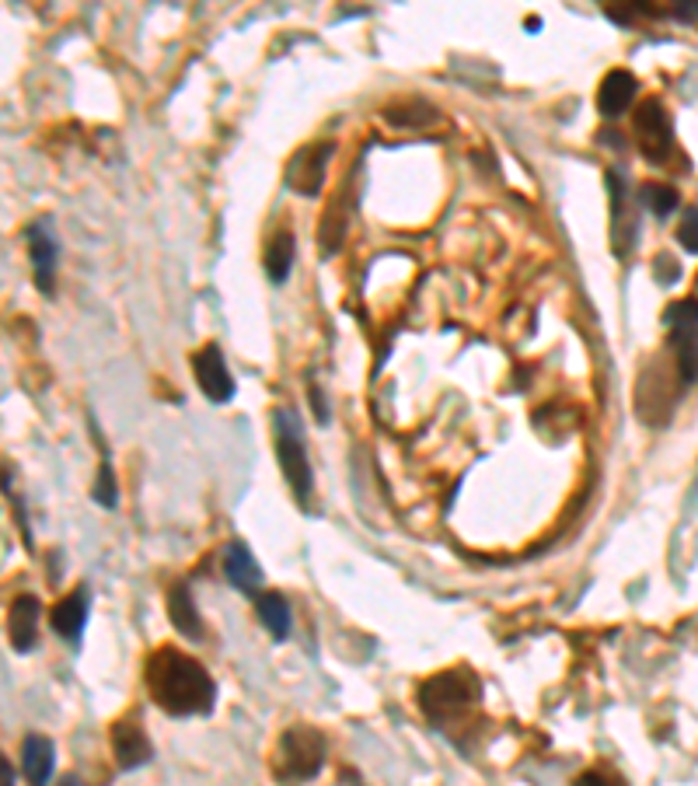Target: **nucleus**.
Wrapping results in <instances>:
<instances>
[{"label": "nucleus", "instance_id": "19", "mask_svg": "<svg viewBox=\"0 0 698 786\" xmlns=\"http://www.w3.org/2000/svg\"><path fill=\"white\" fill-rule=\"evenodd\" d=\"M643 203L649 206V214H657V217H668V214H674L677 211V189L674 186H663V182H646L643 186Z\"/></svg>", "mask_w": 698, "mask_h": 786}, {"label": "nucleus", "instance_id": "3", "mask_svg": "<svg viewBox=\"0 0 698 786\" xmlns=\"http://www.w3.org/2000/svg\"><path fill=\"white\" fill-rule=\"evenodd\" d=\"M636 140H639V151L649 157V162H663V157L671 154L674 148V123L668 116V109L657 99H646L639 109H636Z\"/></svg>", "mask_w": 698, "mask_h": 786}, {"label": "nucleus", "instance_id": "24", "mask_svg": "<svg viewBox=\"0 0 698 786\" xmlns=\"http://www.w3.org/2000/svg\"><path fill=\"white\" fill-rule=\"evenodd\" d=\"M653 272H657V280H660V283H674V280H677V263H674V255L660 252V255H657Z\"/></svg>", "mask_w": 698, "mask_h": 786}, {"label": "nucleus", "instance_id": "10", "mask_svg": "<svg viewBox=\"0 0 698 786\" xmlns=\"http://www.w3.org/2000/svg\"><path fill=\"white\" fill-rule=\"evenodd\" d=\"M636 77H632L629 71H611L605 81H600L597 88V109H600V116L605 119H619L622 112L632 105V99H636Z\"/></svg>", "mask_w": 698, "mask_h": 786}, {"label": "nucleus", "instance_id": "4", "mask_svg": "<svg viewBox=\"0 0 698 786\" xmlns=\"http://www.w3.org/2000/svg\"><path fill=\"white\" fill-rule=\"evenodd\" d=\"M276 452H280V465H283V476H287L290 490H294L297 496L312 493V465H307L304 444L297 438V430L290 427V416L283 409L276 413Z\"/></svg>", "mask_w": 698, "mask_h": 786}, {"label": "nucleus", "instance_id": "13", "mask_svg": "<svg viewBox=\"0 0 698 786\" xmlns=\"http://www.w3.org/2000/svg\"><path fill=\"white\" fill-rule=\"evenodd\" d=\"M53 630L63 636V639H80V633H85V622H88V591H74L71 598H63L56 608H53Z\"/></svg>", "mask_w": 698, "mask_h": 786}, {"label": "nucleus", "instance_id": "27", "mask_svg": "<svg viewBox=\"0 0 698 786\" xmlns=\"http://www.w3.org/2000/svg\"><path fill=\"white\" fill-rule=\"evenodd\" d=\"M674 14H677V18L681 22H691V18H698V0H695V4H681V8H674Z\"/></svg>", "mask_w": 698, "mask_h": 786}, {"label": "nucleus", "instance_id": "11", "mask_svg": "<svg viewBox=\"0 0 698 786\" xmlns=\"http://www.w3.org/2000/svg\"><path fill=\"white\" fill-rule=\"evenodd\" d=\"M53 765H56V751L53 741L42 734H28L22 741V769L28 786H46L53 779Z\"/></svg>", "mask_w": 698, "mask_h": 786}, {"label": "nucleus", "instance_id": "14", "mask_svg": "<svg viewBox=\"0 0 698 786\" xmlns=\"http://www.w3.org/2000/svg\"><path fill=\"white\" fill-rule=\"evenodd\" d=\"M112 751H116V759L123 769H140L143 762L151 759V741L148 734L134 724H119L112 731Z\"/></svg>", "mask_w": 698, "mask_h": 786}, {"label": "nucleus", "instance_id": "18", "mask_svg": "<svg viewBox=\"0 0 698 786\" xmlns=\"http://www.w3.org/2000/svg\"><path fill=\"white\" fill-rule=\"evenodd\" d=\"M258 616H263V625L272 636H287L290 633V608L280 595H263L258 598Z\"/></svg>", "mask_w": 698, "mask_h": 786}, {"label": "nucleus", "instance_id": "5", "mask_svg": "<svg viewBox=\"0 0 698 786\" xmlns=\"http://www.w3.org/2000/svg\"><path fill=\"white\" fill-rule=\"evenodd\" d=\"M280 759L290 769V776L297 779H312L321 762H325V741L321 734L312 727H290L280 741Z\"/></svg>", "mask_w": 698, "mask_h": 786}, {"label": "nucleus", "instance_id": "26", "mask_svg": "<svg viewBox=\"0 0 698 786\" xmlns=\"http://www.w3.org/2000/svg\"><path fill=\"white\" fill-rule=\"evenodd\" d=\"M0 786H14V769L4 756H0Z\"/></svg>", "mask_w": 698, "mask_h": 786}, {"label": "nucleus", "instance_id": "2", "mask_svg": "<svg viewBox=\"0 0 698 786\" xmlns=\"http://www.w3.org/2000/svg\"><path fill=\"white\" fill-rule=\"evenodd\" d=\"M479 685L472 675H461V671H450V675H436L430 679L423 688H419V702L430 720H450L461 717L468 706L475 702Z\"/></svg>", "mask_w": 698, "mask_h": 786}, {"label": "nucleus", "instance_id": "20", "mask_svg": "<svg viewBox=\"0 0 698 786\" xmlns=\"http://www.w3.org/2000/svg\"><path fill=\"white\" fill-rule=\"evenodd\" d=\"M677 371H681V381L685 384L698 381V332L677 340Z\"/></svg>", "mask_w": 698, "mask_h": 786}, {"label": "nucleus", "instance_id": "22", "mask_svg": "<svg viewBox=\"0 0 698 786\" xmlns=\"http://www.w3.org/2000/svg\"><path fill=\"white\" fill-rule=\"evenodd\" d=\"M677 242L685 245L688 252H695V255H698V206H688L685 217H681Z\"/></svg>", "mask_w": 698, "mask_h": 786}, {"label": "nucleus", "instance_id": "9", "mask_svg": "<svg viewBox=\"0 0 698 786\" xmlns=\"http://www.w3.org/2000/svg\"><path fill=\"white\" fill-rule=\"evenodd\" d=\"M39 619H42V605L31 598V595H22L14 598L11 612H8V636L14 650H31L36 647V636H39Z\"/></svg>", "mask_w": 698, "mask_h": 786}, {"label": "nucleus", "instance_id": "21", "mask_svg": "<svg viewBox=\"0 0 698 786\" xmlns=\"http://www.w3.org/2000/svg\"><path fill=\"white\" fill-rule=\"evenodd\" d=\"M343 224H346V217H343V206H332L329 214H325V220H321V231H318V242H321V249L325 252H335L339 249V242H343Z\"/></svg>", "mask_w": 698, "mask_h": 786}, {"label": "nucleus", "instance_id": "6", "mask_svg": "<svg viewBox=\"0 0 698 786\" xmlns=\"http://www.w3.org/2000/svg\"><path fill=\"white\" fill-rule=\"evenodd\" d=\"M332 157V143L321 140V143H307L301 148L294 157H290L287 165V186L304 192V196H315L321 189V179H325V165H329Z\"/></svg>", "mask_w": 698, "mask_h": 786}, {"label": "nucleus", "instance_id": "17", "mask_svg": "<svg viewBox=\"0 0 698 786\" xmlns=\"http://www.w3.org/2000/svg\"><path fill=\"white\" fill-rule=\"evenodd\" d=\"M663 326L674 332V343L685 340L698 329V297H685V301H674L668 312H663Z\"/></svg>", "mask_w": 698, "mask_h": 786}, {"label": "nucleus", "instance_id": "28", "mask_svg": "<svg viewBox=\"0 0 698 786\" xmlns=\"http://www.w3.org/2000/svg\"><path fill=\"white\" fill-rule=\"evenodd\" d=\"M60 786H80V783H77V779H74V776H67V779H63V783H60Z\"/></svg>", "mask_w": 698, "mask_h": 786}, {"label": "nucleus", "instance_id": "7", "mask_svg": "<svg viewBox=\"0 0 698 786\" xmlns=\"http://www.w3.org/2000/svg\"><path fill=\"white\" fill-rule=\"evenodd\" d=\"M192 367H196V381L206 398H214V403H227V398L234 395V378L227 371L224 364V353L220 346H203L196 357H192Z\"/></svg>", "mask_w": 698, "mask_h": 786}, {"label": "nucleus", "instance_id": "15", "mask_svg": "<svg viewBox=\"0 0 698 786\" xmlns=\"http://www.w3.org/2000/svg\"><path fill=\"white\" fill-rule=\"evenodd\" d=\"M294 252H297V242H294V234H290V231H280L269 242V249H266V272L276 283L287 280L290 266H294Z\"/></svg>", "mask_w": 698, "mask_h": 786}, {"label": "nucleus", "instance_id": "25", "mask_svg": "<svg viewBox=\"0 0 698 786\" xmlns=\"http://www.w3.org/2000/svg\"><path fill=\"white\" fill-rule=\"evenodd\" d=\"M576 786H614L608 776H600V773H583L580 779H576Z\"/></svg>", "mask_w": 698, "mask_h": 786}, {"label": "nucleus", "instance_id": "12", "mask_svg": "<svg viewBox=\"0 0 698 786\" xmlns=\"http://www.w3.org/2000/svg\"><path fill=\"white\" fill-rule=\"evenodd\" d=\"M224 573H227V581H231L238 591H245V595H255V591L263 587V570H258L255 556L245 549V545H227Z\"/></svg>", "mask_w": 698, "mask_h": 786}, {"label": "nucleus", "instance_id": "8", "mask_svg": "<svg viewBox=\"0 0 698 786\" xmlns=\"http://www.w3.org/2000/svg\"><path fill=\"white\" fill-rule=\"evenodd\" d=\"M25 242H28V252H31V266H36V283L39 291L53 294V280H56V238H53V228L46 220L31 224L25 231Z\"/></svg>", "mask_w": 698, "mask_h": 786}, {"label": "nucleus", "instance_id": "16", "mask_svg": "<svg viewBox=\"0 0 698 786\" xmlns=\"http://www.w3.org/2000/svg\"><path fill=\"white\" fill-rule=\"evenodd\" d=\"M168 608H172V622H175L178 633H186V636H192V639L203 633L200 612H196V605H192L189 587H175L172 598H168Z\"/></svg>", "mask_w": 698, "mask_h": 786}, {"label": "nucleus", "instance_id": "1", "mask_svg": "<svg viewBox=\"0 0 698 786\" xmlns=\"http://www.w3.org/2000/svg\"><path fill=\"white\" fill-rule=\"evenodd\" d=\"M148 688L154 702L172 717H196L214 710V679L200 661L178 650H157L148 661Z\"/></svg>", "mask_w": 698, "mask_h": 786}, {"label": "nucleus", "instance_id": "23", "mask_svg": "<svg viewBox=\"0 0 698 786\" xmlns=\"http://www.w3.org/2000/svg\"><path fill=\"white\" fill-rule=\"evenodd\" d=\"M94 500H99L102 507H116V504H119L116 479H112V469H109V465L99 472V483H94Z\"/></svg>", "mask_w": 698, "mask_h": 786}]
</instances>
